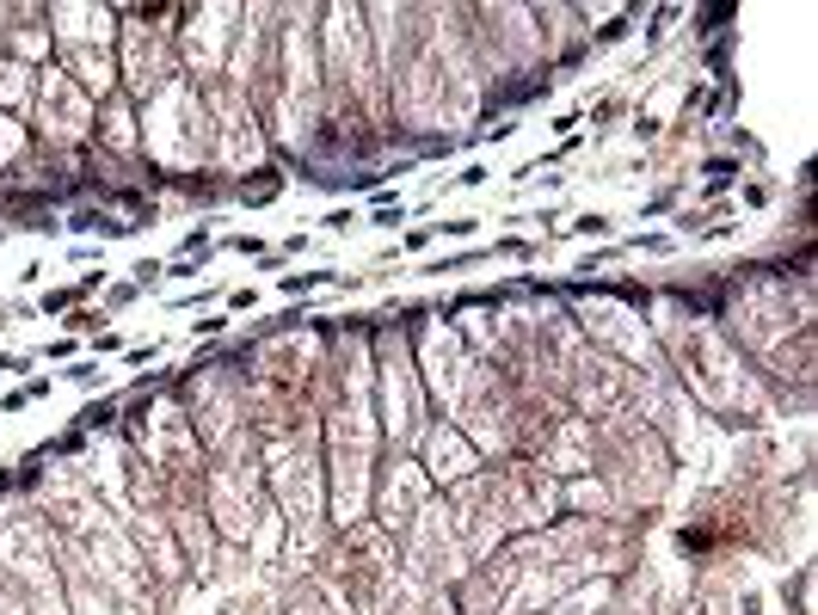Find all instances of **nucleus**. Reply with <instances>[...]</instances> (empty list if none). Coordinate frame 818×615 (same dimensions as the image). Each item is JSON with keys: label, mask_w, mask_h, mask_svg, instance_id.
<instances>
[{"label": "nucleus", "mask_w": 818, "mask_h": 615, "mask_svg": "<svg viewBox=\"0 0 818 615\" xmlns=\"http://www.w3.org/2000/svg\"><path fill=\"white\" fill-rule=\"evenodd\" d=\"M382 345V431H388L394 449H412L425 444V388H419V370H412V351H407V326H388V333H375Z\"/></svg>", "instance_id": "3"}, {"label": "nucleus", "mask_w": 818, "mask_h": 615, "mask_svg": "<svg viewBox=\"0 0 818 615\" xmlns=\"http://www.w3.org/2000/svg\"><path fill=\"white\" fill-rule=\"evenodd\" d=\"M228 19H240V7H185V25H179V69H185L191 86L222 81L228 50H234V32H240V25H228Z\"/></svg>", "instance_id": "4"}, {"label": "nucleus", "mask_w": 818, "mask_h": 615, "mask_svg": "<svg viewBox=\"0 0 818 615\" xmlns=\"http://www.w3.org/2000/svg\"><path fill=\"white\" fill-rule=\"evenodd\" d=\"M32 99H37V69H25V62H13V56H0V111L32 118Z\"/></svg>", "instance_id": "10"}, {"label": "nucleus", "mask_w": 818, "mask_h": 615, "mask_svg": "<svg viewBox=\"0 0 818 615\" xmlns=\"http://www.w3.org/2000/svg\"><path fill=\"white\" fill-rule=\"evenodd\" d=\"M93 154L118 160V167H148L142 160V105L130 93H111L99 105V130H93Z\"/></svg>", "instance_id": "7"}, {"label": "nucleus", "mask_w": 818, "mask_h": 615, "mask_svg": "<svg viewBox=\"0 0 818 615\" xmlns=\"http://www.w3.org/2000/svg\"><path fill=\"white\" fill-rule=\"evenodd\" d=\"M412 370H419L425 400H444V412L461 407V376H468V370H461V345L444 321L419 333V363H412Z\"/></svg>", "instance_id": "5"}, {"label": "nucleus", "mask_w": 818, "mask_h": 615, "mask_svg": "<svg viewBox=\"0 0 818 615\" xmlns=\"http://www.w3.org/2000/svg\"><path fill=\"white\" fill-rule=\"evenodd\" d=\"M733 172H738V160H708V185H733Z\"/></svg>", "instance_id": "15"}, {"label": "nucleus", "mask_w": 818, "mask_h": 615, "mask_svg": "<svg viewBox=\"0 0 818 615\" xmlns=\"http://www.w3.org/2000/svg\"><path fill=\"white\" fill-rule=\"evenodd\" d=\"M234 191L246 197V204H272L277 191H284V172H277V167H258V179H240Z\"/></svg>", "instance_id": "12"}, {"label": "nucleus", "mask_w": 818, "mask_h": 615, "mask_svg": "<svg viewBox=\"0 0 818 615\" xmlns=\"http://www.w3.org/2000/svg\"><path fill=\"white\" fill-rule=\"evenodd\" d=\"M32 142L50 154H86L93 148V130H99V99L81 93L69 81L62 62H44L37 69V99H32Z\"/></svg>", "instance_id": "2"}, {"label": "nucleus", "mask_w": 818, "mask_h": 615, "mask_svg": "<svg viewBox=\"0 0 818 615\" xmlns=\"http://www.w3.org/2000/svg\"><path fill=\"white\" fill-rule=\"evenodd\" d=\"M50 37L56 56L62 50H118V7H99V0H56L50 7Z\"/></svg>", "instance_id": "6"}, {"label": "nucleus", "mask_w": 818, "mask_h": 615, "mask_svg": "<svg viewBox=\"0 0 818 615\" xmlns=\"http://www.w3.org/2000/svg\"><path fill=\"white\" fill-rule=\"evenodd\" d=\"M93 284H99V277H86V284H74V290H50V296H44V314H62V308H81Z\"/></svg>", "instance_id": "13"}, {"label": "nucleus", "mask_w": 818, "mask_h": 615, "mask_svg": "<svg viewBox=\"0 0 818 615\" xmlns=\"http://www.w3.org/2000/svg\"><path fill=\"white\" fill-rule=\"evenodd\" d=\"M425 493H431V486H425V474H419V461L394 456L388 474H382V523H388V530H407L412 517L431 505Z\"/></svg>", "instance_id": "8"}, {"label": "nucleus", "mask_w": 818, "mask_h": 615, "mask_svg": "<svg viewBox=\"0 0 818 615\" xmlns=\"http://www.w3.org/2000/svg\"><path fill=\"white\" fill-rule=\"evenodd\" d=\"M209 142H216V123L204 111V93L185 74L142 105V160L160 179H185V172L209 167Z\"/></svg>", "instance_id": "1"}, {"label": "nucleus", "mask_w": 818, "mask_h": 615, "mask_svg": "<svg viewBox=\"0 0 818 615\" xmlns=\"http://www.w3.org/2000/svg\"><path fill=\"white\" fill-rule=\"evenodd\" d=\"M74 333H99V326H105V314H93V308H74Z\"/></svg>", "instance_id": "17"}, {"label": "nucleus", "mask_w": 818, "mask_h": 615, "mask_svg": "<svg viewBox=\"0 0 818 615\" xmlns=\"http://www.w3.org/2000/svg\"><path fill=\"white\" fill-rule=\"evenodd\" d=\"M425 444H431V474L449 480V486H456V480H468V474L480 468V449L468 444L456 425H431V431H425Z\"/></svg>", "instance_id": "9"}, {"label": "nucleus", "mask_w": 818, "mask_h": 615, "mask_svg": "<svg viewBox=\"0 0 818 615\" xmlns=\"http://www.w3.org/2000/svg\"><path fill=\"white\" fill-rule=\"evenodd\" d=\"M32 148H37V142H32V123L13 118V111H0V172H13Z\"/></svg>", "instance_id": "11"}, {"label": "nucleus", "mask_w": 818, "mask_h": 615, "mask_svg": "<svg viewBox=\"0 0 818 615\" xmlns=\"http://www.w3.org/2000/svg\"><path fill=\"white\" fill-rule=\"evenodd\" d=\"M566 234H610V216H579V222H566Z\"/></svg>", "instance_id": "16"}, {"label": "nucleus", "mask_w": 818, "mask_h": 615, "mask_svg": "<svg viewBox=\"0 0 818 615\" xmlns=\"http://www.w3.org/2000/svg\"><path fill=\"white\" fill-rule=\"evenodd\" d=\"M314 284H333V272H308V277H284L277 290L284 296H302V290H314Z\"/></svg>", "instance_id": "14"}]
</instances>
